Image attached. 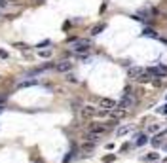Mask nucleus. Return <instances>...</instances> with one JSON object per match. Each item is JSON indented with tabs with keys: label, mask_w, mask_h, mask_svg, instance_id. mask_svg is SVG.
<instances>
[{
	"label": "nucleus",
	"mask_w": 167,
	"mask_h": 163,
	"mask_svg": "<svg viewBox=\"0 0 167 163\" xmlns=\"http://www.w3.org/2000/svg\"><path fill=\"white\" fill-rule=\"evenodd\" d=\"M72 49H74L76 53H86L87 49H89V40H82V38H76L74 42H72Z\"/></svg>",
	"instance_id": "obj_1"
},
{
	"label": "nucleus",
	"mask_w": 167,
	"mask_h": 163,
	"mask_svg": "<svg viewBox=\"0 0 167 163\" xmlns=\"http://www.w3.org/2000/svg\"><path fill=\"white\" fill-rule=\"evenodd\" d=\"M137 103V97H135L133 93H129V95H123L122 97V101H120V104H118V108H131V106Z\"/></svg>",
	"instance_id": "obj_2"
},
{
	"label": "nucleus",
	"mask_w": 167,
	"mask_h": 163,
	"mask_svg": "<svg viewBox=\"0 0 167 163\" xmlns=\"http://www.w3.org/2000/svg\"><path fill=\"white\" fill-rule=\"evenodd\" d=\"M148 76H154V78H163V76H167V67H150V68H148Z\"/></svg>",
	"instance_id": "obj_3"
},
{
	"label": "nucleus",
	"mask_w": 167,
	"mask_h": 163,
	"mask_svg": "<svg viewBox=\"0 0 167 163\" xmlns=\"http://www.w3.org/2000/svg\"><path fill=\"white\" fill-rule=\"evenodd\" d=\"M55 68L59 70V72H69V70L72 68V63H70V61H61V63L55 65Z\"/></svg>",
	"instance_id": "obj_4"
},
{
	"label": "nucleus",
	"mask_w": 167,
	"mask_h": 163,
	"mask_svg": "<svg viewBox=\"0 0 167 163\" xmlns=\"http://www.w3.org/2000/svg\"><path fill=\"white\" fill-rule=\"evenodd\" d=\"M106 129H108L106 125H97V123H93L91 129H89V133H93V135H103V133H106Z\"/></svg>",
	"instance_id": "obj_5"
},
{
	"label": "nucleus",
	"mask_w": 167,
	"mask_h": 163,
	"mask_svg": "<svg viewBox=\"0 0 167 163\" xmlns=\"http://www.w3.org/2000/svg\"><path fill=\"white\" fill-rule=\"evenodd\" d=\"M140 76H143V68H140V67L129 68V78H131V80H139Z\"/></svg>",
	"instance_id": "obj_6"
},
{
	"label": "nucleus",
	"mask_w": 167,
	"mask_h": 163,
	"mask_svg": "<svg viewBox=\"0 0 167 163\" xmlns=\"http://www.w3.org/2000/svg\"><path fill=\"white\" fill-rule=\"evenodd\" d=\"M97 110L93 108V106H84L82 108V118H91V116H95Z\"/></svg>",
	"instance_id": "obj_7"
},
{
	"label": "nucleus",
	"mask_w": 167,
	"mask_h": 163,
	"mask_svg": "<svg viewBox=\"0 0 167 163\" xmlns=\"http://www.w3.org/2000/svg\"><path fill=\"white\" fill-rule=\"evenodd\" d=\"M101 106L104 110H112L114 106H116V103H114L112 99H101Z\"/></svg>",
	"instance_id": "obj_8"
},
{
	"label": "nucleus",
	"mask_w": 167,
	"mask_h": 163,
	"mask_svg": "<svg viewBox=\"0 0 167 163\" xmlns=\"http://www.w3.org/2000/svg\"><path fill=\"white\" fill-rule=\"evenodd\" d=\"M108 114H110V116H112L114 120H120V118H123V116H125V110H122V108H120V110H116V108H112L110 112H108Z\"/></svg>",
	"instance_id": "obj_9"
},
{
	"label": "nucleus",
	"mask_w": 167,
	"mask_h": 163,
	"mask_svg": "<svg viewBox=\"0 0 167 163\" xmlns=\"http://www.w3.org/2000/svg\"><path fill=\"white\" fill-rule=\"evenodd\" d=\"M135 139H137V140H135V144H137V146H144V144H146V140H148V139H146V135H143V133L137 135Z\"/></svg>",
	"instance_id": "obj_10"
},
{
	"label": "nucleus",
	"mask_w": 167,
	"mask_h": 163,
	"mask_svg": "<svg viewBox=\"0 0 167 163\" xmlns=\"http://www.w3.org/2000/svg\"><path fill=\"white\" fill-rule=\"evenodd\" d=\"M101 30H104V23H99V25H95V27L91 29V34H93V36H97V34L101 32Z\"/></svg>",
	"instance_id": "obj_11"
},
{
	"label": "nucleus",
	"mask_w": 167,
	"mask_h": 163,
	"mask_svg": "<svg viewBox=\"0 0 167 163\" xmlns=\"http://www.w3.org/2000/svg\"><path fill=\"white\" fill-rule=\"evenodd\" d=\"M36 84H38L36 80H25V82L19 84V87H30V85H36Z\"/></svg>",
	"instance_id": "obj_12"
},
{
	"label": "nucleus",
	"mask_w": 167,
	"mask_h": 163,
	"mask_svg": "<svg viewBox=\"0 0 167 163\" xmlns=\"http://www.w3.org/2000/svg\"><path fill=\"white\" fill-rule=\"evenodd\" d=\"M93 148H95V144H93V142H86V144L82 146V150H84V152H91Z\"/></svg>",
	"instance_id": "obj_13"
},
{
	"label": "nucleus",
	"mask_w": 167,
	"mask_h": 163,
	"mask_svg": "<svg viewBox=\"0 0 167 163\" xmlns=\"http://www.w3.org/2000/svg\"><path fill=\"white\" fill-rule=\"evenodd\" d=\"M131 131V127H120L118 129V137H122V135H125V133H129Z\"/></svg>",
	"instance_id": "obj_14"
},
{
	"label": "nucleus",
	"mask_w": 167,
	"mask_h": 163,
	"mask_svg": "<svg viewBox=\"0 0 167 163\" xmlns=\"http://www.w3.org/2000/svg\"><path fill=\"white\" fill-rule=\"evenodd\" d=\"M143 36H154V38H156V36H158V34H156L152 29H146L144 32H143Z\"/></svg>",
	"instance_id": "obj_15"
},
{
	"label": "nucleus",
	"mask_w": 167,
	"mask_h": 163,
	"mask_svg": "<svg viewBox=\"0 0 167 163\" xmlns=\"http://www.w3.org/2000/svg\"><path fill=\"white\" fill-rule=\"evenodd\" d=\"M114 159H116V156H112V154H110V156H104V157H103V161H104V163H112Z\"/></svg>",
	"instance_id": "obj_16"
},
{
	"label": "nucleus",
	"mask_w": 167,
	"mask_h": 163,
	"mask_svg": "<svg viewBox=\"0 0 167 163\" xmlns=\"http://www.w3.org/2000/svg\"><path fill=\"white\" fill-rule=\"evenodd\" d=\"M158 154H154V152H152V154H148V156H146V159H148V161H156V159H158Z\"/></svg>",
	"instance_id": "obj_17"
},
{
	"label": "nucleus",
	"mask_w": 167,
	"mask_h": 163,
	"mask_svg": "<svg viewBox=\"0 0 167 163\" xmlns=\"http://www.w3.org/2000/svg\"><path fill=\"white\" fill-rule=\"evenodd\" d=\"M50 55H51V49H44V51L40 49V57H50Z\"/></svg>",
	"instance_id": "obj_18"
},
{
	"label": "nucleus",
	"mask_w": 167,
	"mask_h": 163,
	"mask_svg": "<svg viewBox=\"0 0 167 163\" xmlns=\"http://www.w3.org/2000/svg\"><path fill=\"white\" fill-rule=\"evenodd\" d=\"M158 129H160V125H158V123H154V125H150V127H148V131H150V133H156Z\"/></svg>",
	"instance_id": "obj_19"
},
{
	"label": "nucleus",
	"mask_w": 167,
	"mask_h": 163,
	"mask_svg": "<svg viewBox=\"0 0 167 163\" xmlns=\"http://www.w3.org/2000/svg\"><path fill=\"white\" fill-rule=\"evenodd\" d=\"M160 114H167V104H163V106H160Z\"/></svg>",
	"instance_id": "obj_20"
},
{
	"label": "nucleus",
	"mask_w": 167,
	"mask_h": 163,
	"mask_svg": "<svg viewBox=\"0 0 167 163\" xmlns=\"http://www.w3.org/2000/svg\"><path fill=\"white\" fill-rule=\"evenodd\" d=\"M8 4H10L8 0H0V8H8Z\"/></svg>",
	"instance_id": "obj_21"
},
{
	"label": "nucleus",
	"mask_w": 167,
	"mask_h": 163,
	"mask_svg": "<svg viewBox=\"0 0 167 163\" xmlns=\"http://www.w3.org/2000/svg\"><path fill=\"white\" fill-rule=\"evenodd\" d=\"M4 103H6V95H0V106H4Z\"/></svg>",
	"instance_id": "obj_22"
},
{
	"label": "nucleus",
	"mask_w": 167,
	"mask_h": 163,
	"mask_svg": "<svg viewBox=\"0 0 167 163\" xmlns=\"http://www.w3.org/2000/svg\"><path fill=\"white\" fill-rule=\"evenodd\" d=\"M2 112H4V106H0V114H2Z\"/></svg>",
	"instance_id": "obj_23"
},
{
	"label": "nucleus",
	"mask_w": 167,
	"mask_h": 163,
	"mask_svg": "<svg viewBox=\"0 0 167 163\" xmlns=\"http://www.w3.org/2000/svg\"><path fill=\"white\" fill-rule=\"evenodd\" d=\"M165 150H167V144H165Z\"/></svg>",
	"instance_id": "obj_24"
}]
</instances>
